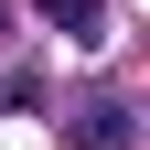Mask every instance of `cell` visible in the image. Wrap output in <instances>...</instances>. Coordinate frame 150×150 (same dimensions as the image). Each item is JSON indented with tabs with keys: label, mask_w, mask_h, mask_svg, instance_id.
I'll use <instances>...</instances> for the list:
<instances>
[{
	"label": "cell",
	"mask_w": 150,
	"mask_h": 150,
	"mask_svg": "<svg viewBox=\"0 0 150 150\" xmlns=\"http://www.w3.org/2000/svg\"><path fill=\"white\" fill-rule=\"evenodd\" d=\"M75 150H129V107H86V118H75Z\"/></svg>",
	"instance_id": "obj_1"
},
{
	"label": "cell",
	"mask_w": 150,
	"mask_h": 150,
	"mask_svg": "<svg viewBox=\"0 0 150 150\" xmlns=\"http://www.w3.org/2000/svg\"><path fill=\"white\" fill-rule=\"evenodd\" d=\"M32 11H43V22H54V32H75V43H86V32H97V22H107V0H32Z\"/></svg>",
	"instance_id": "obj_2"
}]
</instances>
